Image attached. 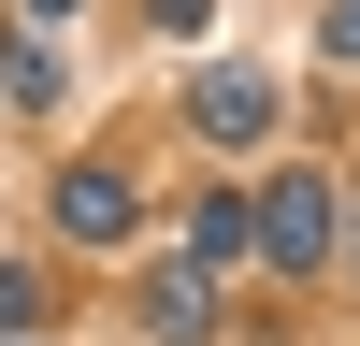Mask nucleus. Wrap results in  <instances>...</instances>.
<instances>
[{"label": "nucleus", "instance_id": "nucleus-3", "mask_svg": "<svg viewBox=\"0 0 360 346\" xmlns=\"http://www.w3.org/2000/svg\"><path fill=\"white\" fill-rule=\"evenodd\" d=\"M144 332H159V346H202V332H217V274H202V260L159 274V288H144Z\"/></svg>", "mask_w": 360, "mask_h": 346}, {"label": "nucleus", "instance_id": "nucleus-6", "mask_svg": "<svg viewBox=\"0 0 360 346\" xmlns=\"http://www.w3.org/2000/svg\"><path fill=\"white\" fill-rule=\"evenodd\" d=\"M44 317H58V303H44V274H29V260H0V332H44Z\"/></svg>", "mask_w": 360, "mask_h": 346}, {"label": "nucleus", "instance_id": "nucleus-7", "mask_svg": "<svg viewBox=\"0 0 360 346\" xmlns=\"http://www.w3.org/2000/svg\"><path fill=\"white\" fill-rule=\"evenodd\" d=\"M317 44H332V58H360V0H332V15H317Z\"/></svg>", "mask_w": 360, "mask_h": 346}, {"label": "nucleus", "instance_id": "nucleus-2", "mask_svg": "<svg viewBox=\"0 0 360 346\" xmlns=\"http://www.w3.org/2000/svg\"><path fill=\"white\" fill-rule=\"evenodd\" d=\"M130 217H144V202H130V173H58V231H72V245H130Z\"/></svg>", "mask_w": 360, "mask_h": 346}, {"label": "nucleus", "instance_id": "nucleus-5", "mask_svg": "<svg viewBox=\"0 0 360 346\" xmlns=\"http://www.w3.org/2000/svg\"><path fill=\"white\" fill-rule=\"evenodd\" d=\"M231 245H259V217H245V202H231V188H202V202H188V260H202V274H217Z\"/></svg>", "mask_w": 360, "mask_h": 346}, {"label": "nucleus", "instance_id": "nucleus-1", "mask_svg": "<svg viewBox=\"0 0 360 346\" xmlns=\"http://www.w3.org/2000/svg\"><path fill=\"white\" fill-rule=\"evenodd\" d=\"M245 217H259V245H274V274H317V260H332V231H346L317 173H288V188H259Z\"/></svg>", "mask_w": 360, "mask_h": 346}, {"label": "nucleus", "instance_id": "nucleus-4", "mask_svg": "<svg viewBox=\"0 0 360 346\" xmlns=\"http://www.w3.org/2000/svg\"><path fill=\"white\" fill-rule=\"evenodd\" d=\"M188 115H202V144H259V130H274V86H259V72H217Z\"/></svg>", "mask_w": 360, "mask_h": 346}]
</instances>
